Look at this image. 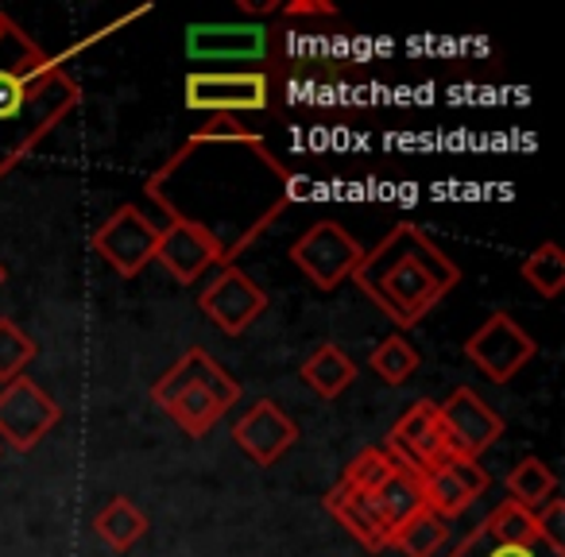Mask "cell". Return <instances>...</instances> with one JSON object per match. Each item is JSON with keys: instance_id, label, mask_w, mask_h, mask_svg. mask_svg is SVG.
Listing matches in <instances>:
<instances>
[{"instance_id": "obj_26", "label": "cell", "mask_w": 565, "mask_h": 557, "mask_svg": "<svg viewBox=\"0 0 565 557\" xmlns=\"http://www.w3.org/2000/svg\"><path fill=\"white\" fill-rule=\"evenodd\" d=\"M449 557H557V554H550L542 542H534V546H511V542H500L484 523H480L469 538L457 542Z\"/></svg>"}, {"instance_id": "obj_22", "label": "cell", "mask_w": 565, "mask_h": 557, "mask_svg": "<svg viewBox=\"0 0 565 557\" xmlns=\"http://www.w3.org/2000/svg\"><path fill=\"white\" fill-rule=\"evenodd\" d=\"M519 275L526 279V287L542 294V299H557L565 291V251L554 240H542L531 256L519 264Z\"/></svg>"}, {"instance_id": "obj_15", "label": "cell", "mask_w": 565, "mask_h": 557, "mask_svg": "<svg viewBox=\"0 0 565 557\" xmlns=\"http://www.w3.org/2000/svg\"><path fill=\"white\" fill-rule=\"evenodd\" d=\"M233 441L244 449L248 461L267 469V464H275L295 441H299V422H295L287 410H279V403L259 399L256 407H248L233 422Z\"/></svg>"}, {"instance_id": "obj_30", "label": "cell", "mask_w": 565, "mask_h": 557, "mask_svg": "<svg viewBox=\"0 0 565 557\" xmlns=\"http://www.w3.org/2000/svg\"><path fill=\"white\" fill-rule=\"evenodd\" d=\"M198 140H244V136H256L252 128H244L236 117H213L210 125L198 128Z\"/></svg>"}, {"instance_id": "obj_28", "label": "cell", "mask_w": 565, "mask_h": 557, "mask_svg": "<svg viewBox=\"0 0 565 557\" xmlns=\"http://www.w3.org/2000/svg\"><path fill=\"white\" fill-rule=\"evenodd\" d=\"M32 356H35V341L12 318H0V384H12L17 376H24Z\"/></svg>"}, {"instance_id": "obj_19", "label": "cell", "mask_w": 565, "mask_h": 557, "mask_svg": "<svg viewBox=\"0 0 565 557\" xmlns=\"http://www.w3.org/2000/svg\"><path fill=\"white\" fill-rule=\"evenodd\" d=\"M94 531H97V538L109 542L113 549H132L136 542L148 534V515H143L132 500L117 495V500H109L102 511H97Z\"/></svg>"}, {"instance_id": "obj_11", "label": "cell", "mask_w": 565, "mask_h": 557, "mask_svg": "<svg viewBox=\"0 0 565 557\" xmlns=\"http://www.w3.org/2000/svg\"><path fill=\"white\" fill-rule=\"evenodd\" d=\"M156 244H159V225L148 213L136 210V205H120L94 233V251L120 279H136L156 259Z\"/></svg>"}, {"instance_id": "obj_3", "label": "cell", "mask_w": 565, "mask_h": 557, "mask_svg": "<svg viewBox=\"0 0 565 557\" xmlns=\"http://www.w3.org/2000/svg\"><path fill=\"white\" fill-rule=\"evenodd\" d=\"M353 283L399 330H411L461 283V267L423 228L399 221L376 248H364V259L353 271Z\"/></svg>"}, {"instance_id": "obj_13", "label": "cell", "mask_w": 565, "mask_h": 557, "mask_svg": "<svg viewBox=\"0 0 565 557\" xmlns=\"http://www.w3.org/2000/svg\"><path fill=\"white\" fill-rule=\"evenodd\" d=\"M438 418H441V430H446L449 453L454 457H472V461H480V453H488L503 433V418L495 415L472 387L449 392V399L438 403Z\"/></svg>"}, {"instance_id": "obj_24", "label": "cell", "mask_w": 565, "mask_h": 557, "mask_svg": "<svg viewBox=\"0 0 565 557\" xmlns=\"http://www.w3.org/2000/svg\"><path fill=\"white\" fill-rule=\"evenodd\" d=\"M369 364H372V372L384 379V384L399 387L418 372V349L411 345L403 333H392V338H384L376 349H372Z\"/></svg>"}, {"instance_id": "obj_6", "label": "cell", "mask_w": 565, "mask_h": 557, "mask_svg": "<svg viewBox=\"0 0 565 557\" xmlns=\"http://www.w3.org/2000/svg\"><path fill=\"white\" fill-rule=\"evenodd\" d=\"M186 109L236 117V113H264L271 105L267 71H194L186 74Z\"/></svg>"}, {"instance_id": "obj_31", "label": "cell", "mask_w": 565, "mask_h": 557, "mask_svg": "<svg viewBox=\"0 0 565 557\" xmlns=\"http://www.w3.org/2000/svg\"><path fill=\"white\" fill-rule=\"evenodd\" d=\"M282 17H333V4L326 0H295V4H279Z\"/></svg>"}, {"instance_id": "obj_29", "label": "cell", "mask_w": 565, "mask_h": 557, "mask_svg": "<svg viewBox=\"0 0 565 557\" xmlns=\"http://www.w3.org/2000/svg\"><path fill=\"white\" fill-rule=\"evenodd\" d=\"M534 531H539V542L550 554L565 557V503L557 495H550L542 507H534Z\"/></svg>"}, {"instance_id": "obj_1", "label": "cell", "mask_w": 565, "mask_h": 557, "mask_svg": "<svg viewBox=\"0 0 565 557\" xmlns=\"http://www.w3.org/2000/svg\"><path fill=\"white\" fill-rule=\"evenodd\" d=\"M148 197L174 221L213 240L221 264H233L295 197L302 182L267 151L259 136L198 140L190 136L148 179Z\"/></svg>"}, {"instance_id": "obj_25", "label": "cell", "mask_w": 565, "mask_h": 557, "mask_svg": "<svg viewBox=\"0 0 565 557\" xmlns=\"http://www.w3.org/2000/svg\"><path fill=\"white\" fill-rule=\"evenodd\" d=\"M392 476H395V461L384 453V449L369 446L345 464V476H341V484L356 488V492H380V488H384Z\"/></svg>"}, {"instance_id": "obj_16", "label": "cell", "mask_w": 565, "mask_h": 557, "mask_svg": "<svg viewBox=\"0 0 565 557\" xmlns=\"http://www.w3.org/2000/svg\"><path fill=\"white\" fill-rule=\"evenodd\" d=\"M156 264H163V271L171 275L174 283H194L210 267H225L221 264V251L213 248V240H205L190 225H174V221L167 228H159Z\"/></svg>"}, {"instance_id": "obj_4", "label": "cell", "mask_w": 565, "mask_h": 557, "mask_svg": "<svg viewBox=\"0 0 565 557\" xmlns=\"http://www.w3.org/2000/svg\"><path fill=\"white\" fill-rule=\"evenodd\" d=\"M236 399H241V384L205 349L182 353L179 364H171L151 384V403L167 410L190 438H205Z\"/></svg>"}, {"instance_id": "obj_2", "label": "cell", "mask_w": 565, "mask_h": 557, "mask_svg": "<svg viewBox=\"0 0 565 557\" xmlns=\"http://www.w3.org/2000/svg\"><path fill=\"white\" fill-rule=\"evenodd\" d=\"M78 105L82 86L58 55L0 12V174L24 163Z\"/></svg>"}, {"instance_id": "obj_8", "label": "cell", "mask_w": 565, "mask_h": 557, "mask_svg": "<svg viewBox=\"0 0 565 557\" xmlns=\"http://www.w3.org/2000/svg\"><path fill=\"white\" fill-rule=\"evenodd\" d=\"M194 63H225V71H259L271 58V32L264 24H198L186 32Z\"/></svg>"}, {"instance_id": "obj_7", "label": "cell", "mask_w": 565, "mask_h": 557, "mask_svg": "<svg viewBox=\"0 0 565 557\" xmlns=\"http://www.w3.org/2000/svg\"><path fill=\"white\" fill-rule=\"evenodd\" d=\"M539 345L534 338L515 322L511 314H492L469 341H465V361H472V368L492 384H508L515 379L526 364L534 361Z\"/></svg>"}, {"instance_id": "obj_14", "label": "cell", "mask_w": 565, "mask_h": 557, "mask_svg": "<svg viewBox=\"0 0 565 557\" xmlns=\"http://www.w3.org/2000/svg\"><path fill=\"white\" fill-rule=\"evenodd\" d=\"M488 484H492V476H488L480 461H472V457H446L438 469H430L423 476L426 511L438 515L441 523H449V518L465 515L488 492Z\"/></svg>"}, {"instance_id": "obj_12", "label": "cell", "mask_w": 565, "mask_h": 557, "mask_svg": "<svg viewBox=\"0 0 565 557\" xmlns=\"http://www.w3.org/2000/svg\"><path fill=\"white\" fill-rule=\"evenodd\" d=\"M198 307H202V314L210 318L225 338H241V333L267 310V291L252 275H244L236 264H225L217 271V279L202 291Z\"/></svg>"}, {"instance_id": "obj_21", "label": "cell", "mask_w": 565, "mask_h": 557, "mask_svg": "<svg viewBox=\"0 0 565 557\" xmlns=\"http://www.w3.org/2000/svg\"><path fill=\"white\" fill-rule=\"evenodd\" d=\"M446 534H449V526L441 523L438 515L418 511V515H411L403 526H395L387 549H399L403 557H434L446 546Z\"/></svg>"}, {"instance_id": "obj_5", "label": "cell", "mask_w": 565, "mask_h": 557, "mask_svg": "<svg viewBox=\"0 0 565 557\" xmlns=\"http://www.w3.org/2000/svg\"><path fill=\"white\" fill-rule=\"evenodd\" d=\"M361 259L364 244L338 221H318L291 244V264L318 291H338L341 283H349Z\"/></svg>"}, {"instance_id": "obj_18", "label": "cell", "mask_w": 565, "mask_h": 557, "mask_svg": "<svg viewBox=\"0 0 565 557\" xmlns=\"http://www.w3.org/2000/svg\"><path fill=\"white\" fill-rule=\"evenodd\" d=\"M299 376H302V384H307L310 392L318 395V399L330 403V399H338V395L356 379V364L349 361V356L341 353L338 345H318L315 353L302 361Z\"/></svg>"}, {"instance_id": "obj_9", "label": "cell", "mask_w": 565, "mask_h": 557, "mask_svg": "<svg viewBox=\"0 0 565 557\" xmlns=\"http://www.w3.org/2000/svg\"><path fill=\"white\" fill-rule=\"evenodd\" d=\"M58 418H63L58 403L35 379L17 376L0 387V441H9L20 453L40 446L58 426Z\"/></svg>"}, {"instance_id": "obj_32", "label": "cell", "mask_w": 565, "mask_h": 557, "mask_svg": "<svg viewBox=\"0 0 565 557\" xmlns=\"http://www.w3.org/2000/svg\"><path fill=\"white\" fill-rule=\"evenodd\" d=\"M4 279H9V271H4V264H0V287H4Z\"/></svg>"}, {"instance_id": "obj_17", "label": "cell", "mask_w": 565, "mask_h": 557, "mask_svg": "<svg viewBox=\"0 0 565 557\" xmlns=\"http://www.w3.org/2000/svg\"><path fill=\"white\" fill-rule=\"evenodd\" d=\"M326 511H330L364 549H387V542H392V526H387L376 492H356V488L338 484L326 495Z\"/></svg>"}, {"instance_id": "obj_27", "label": "cell", "mask_w": 565, "mask_h": 557, "mask_svg": "<svg viewBox=\"0 0 565 557\" xmlns=\"http://www.w3.org/2000/svg\"><path fill=\"white\" fill-rule=\"evenodd\" d=\"M484 526L500 542H511V546H534V542H539L534 511L519 507V503H511V500H503L500 507H492V515L484 518Z\"/></svg>"}, {"instance_id": "obj_23", "label": "cell", "mask_w": 565, "mask_h": 557, "mask_svg": "<svg viewBox=\"0 0 565 557\" xmlns=\"http://www.w3.org/2000/svg\"><path fill=\"white\" fill-rule=\"evenodd\" d=\"M380 507H384V518L387 526H403L411 515H418V511H426V500H423V476H411V472H399L395 469V476L387 480L384 488L376 492Z\"/></svg>"}, {"instance_id": "obj_10", "label": "cell", "mask_w": 565, "mask_h": 557, "mask_svg": "<svg viewBox=\"0 0 565 557\" xmlns=\"http://www.w3.org/2000/svg\"><path fill=\"white\" fill-rule=\"evenodd\" d=\"M384 453L395 461L399 472H411V476H426L430 469H438L449 453V441L446 430H441V418H438V403L423 399L392 426L387 433V446Z\"/></svg>"}, {"instance_id": "obj_20", "label": "cell", "mask_w": 565, "mask_h": 557, "mask_svg": "<svg viewBox=\"0 0 565 557\" xmlns=\"http://www.w3.org/2000/svg\"><path fill=\"white\" fill-rule=\"evenodd\" d=\"M554 492H557L554 469H550L546 461H539V457H523V461L508 472V500L519 503V507H526V511L542 507Z\"/></svg>"}]
</instances>
